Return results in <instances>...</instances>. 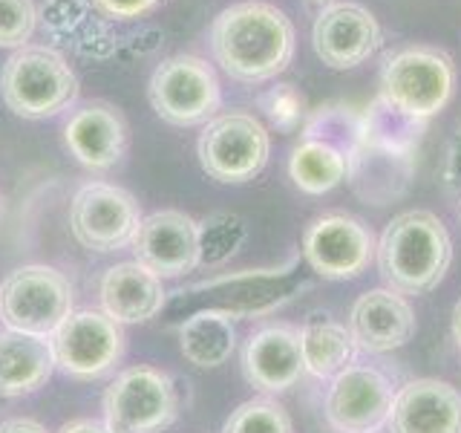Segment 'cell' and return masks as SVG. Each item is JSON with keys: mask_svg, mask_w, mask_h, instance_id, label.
<instances>
[{"mask_svg": "<svg viewBox=\"0 0 461 433\" xmlns=\"http://www.w3.org/2000/svg\"><path fill=\"white\" fill-rule=\"evenodd\" d=\"M303 139H321L349 156L364 139V113L352 107H321L303 124Z\"/></svg>", "mask_w": 461, "mask_h": 433, "instance_id": "26", "label": "cell"}, {"mask_svg": "<svg viewBox=\"0 0 461 433\" xmlns=\"http://www.w3.org/2000/svg\"><path fill=\"white\" fill-rule=\"evenodd\" d=\"M389 433H461V393L438 379H415L398 387Z\"/></svg>", "mask_w": 461, "mask_h": 433, "instance_id": "17", "label": "cell"}, {"mask_svg": "<svg viewBox=\"0 0 461 433\" xmlns=\"http://www.w3.org/2000/svg\"><path fill=\"white\" fill-rule=\"evenodd\" d=\"M300 353L306 373H312L314 379H335L340 370L352 364L357 346L349 327L338 324L329 315H312L300 327Z\"/></svg>", "mask_w": 461, "mask_h": 433, "instance_id": "22", "label": "cell"}, {"mask_svg": "<svg viewBox=\"0 0 461 433\" xmlns=\"http://www.w3.org/2000/svg\"><path fill=\"white\" fill-rule=\"evenodd\" d=\"M349 332L360 353H393L412 338L415 312L410 300L393 289H369L352 303Z\"/></svg>", "mask_w": 461, "mask_h": 433, "instance_id": "16", "label": "cell"}, {"mask_svg": "<svg viewBox=\"0 0 461 433\" xmlns=\"http://www.w3.org/2000/svg\"><path fill=\"white\" fill-rule=\"evenodd\" d=\"M237 346L234 318L220 309H202L179 327V350L191 364L211 370L230 358Z\"/></svg>", "mask_w": 461, "mask_h": 433, "instance_id": "23", "label": "cell"}, {"mask_svg": "<svg viewBox=\"0 0 461 433\" xmlns=\"http://www.w3.org/2000/svg\"><path fill=\"white\" fill-rule=\"evenodd\" d=\"M415 177V153H398L360 139L357 148L349 153V173L346 182L366 206H389L410 191Z\"/></svg>", "mask_w": 461, "mask_h": 433, "instance_id": "19", "label": "cell"}, {"mask_svg": "<svg viewBox=\"0 0 461 433\" xmlns=\"http://www.w3.org/2000/svg\"><path fill=\"white\" fill-rule=\"evenodd\" d=\"M349 173V156L321 139H300L288 156V177L303 194L321 197L335 191Z\"/></svg>", "mask_w": 461, "mask_h": 433, "instance_id": "24", "label": "cell"}, {"mask_svg": "<svg viewBox=\"0 0 461 433\" xmlns=\"http://www.w3.org/2000/svg\"><path fill=\"white\" fill-rule=\"evenodd\" d=\"M312 4H321V6H326V4H329V0H312Z\"/></svg>", "mask_w": 461, "mask_h": 433, "instance_id": "35", "label": "cell"}, {"mask_svg": "<svg viewBox=\"0 0 461 433\" xmlns=\"http://www.w3.org/2000/svg\"><path fill=\"white\" fill-rule=\"evenodd\" d=\"M38 26L35 0H0V50H23Z\"/></svg>", "mask_w": 461, "mask_h": 433, "instance_id": "29", "label": "cell"}, {"mask_svg": "<svg viewBox=\"0 0 461 433\" xmlns=\"http://www.w3.org/2000/svg\"><path fill=\"white\" fill-rule=\"evenodd\" d=\"M453 338H456L458 350H461V298L456 300V307H453Z\"/></svg>", "mask_w": 461, "mask_h": 433, "instance_id": "34", "label": "cell"}, {"mask_svg": "<svg viewBox=\"0 0 461 433\" xmlns=\"http://www.w3.org/2000/svg\"><path fill=\"white\" fill-rule=\"evenodd\" d=\"M306 373L300 353V329L268 324L251 332L242 346V375L259 393H285Z\"/></svg>", "mask_w": 461, "mask_h": 433, "instance_id": "15", "label": "cell"}, {"mask_svg": "<svg viewBox=\"0 0 461 433\" xmlns=\"http://www.w3.org/2000/svg\"><path fill=\"white\" fill-rule=\"evenodd\" d=\"M395 393V384L378 367L349 364L326 390V422L335 433H381L389 425Z\"/></svg>", "mask_w": 461, "mask_h": 433, "instance_id": "11", "label": "cell"}, {"mask_svg": "<svg viewBox=\"0 0 461 433\" xmlns=\"http://www.w3.org/2000/svg\"><path fill=\"white\" fill-rule=\"evenodd\" d=\"M375 235L352 214H323L303 231V257L326 281H352L375 257Z\"/></svg>", "mask_w": 461, "mask_h": 433, "instance_id": "12", "label": "cell"}, {"mask_svg": "<svg viewBox=\"0 0 461 433\" xmlns=\"http://www.w3.org/2000/svg\"><path fill=\"white\" fill-rule=\"evenodd\" d=\"M64 142L84 168L110 170L127 151V122L107 101H90L67 119Z\"/></svg>", "mask_w": 461, "mask_h": 433, "instance_id": "18", "label": "cell"}, {"mask_svg": "<svg viewBox=\"0 0 461 433\" xmlns=\"http://www.w3.org/2000/svg\"><path fill=\"white\" fill-rule=\"evenodd\" d=\"M444 185L456 199H461V127L453 134L444 156Z\"/></svg>", "mask_w": 461, "mask_h": 433, "instance_id": "31", "label": "cell"}, {"mask_svg": "<svg viewBox=\"0 0 461 433\" xmlns=\"http://www.w3.org/2000/svg\"><path fill=\"white\" fill-rule=\"evenodd\" d=\"M141 208L136 197L110 182H86L72 197L69 228L84 249L110 254L133 245L141 226Z\"/></svg>", "mask_w": 461, "mask_h": 433, "instance_id": "10", "label": "cell"}, {"mask_svg": "<svg viewBox=\"0 0 461 433\" xmlns=\"http://www.w3.org/2000/svg\"><path fill=\"white\" fill-rule=\"evenodd\" d=\"M55 355L50 338L26 332H0V399H21L50 382Z\"/></svg>", "mask_w": 461, "mask_h": 433, "instance_id": "21", "label": "cell"}, {"mask_svg": "<svg viewBox=\"0 0 461 433\" xmlns=\"http://www.w3.org/2000/svg\"><path fill=\"white\" fill-rule=\"evenodd\" d=\"M196 156L202 170L216 182H251L268 165L271 136L251 113H222L202 127Z\"/></svg>", "mask_w": 461, "mask_h": 433, "instance_id": "7", "label": "cell"}, {"mask_svg": "<svg viewBox=\"0 0 461 433\" xmlns=\"http://www.w3.org/2000/svg\"><path fill=\"white\" fill-rule=\"evenodd\" d=\"M297 47L292 18L266 0H242L211 23V52L230 78L263 84L288 69Z\"/></svg>", "mask_w": 461, "mask_h": 433, "instance_id": "1", "label": "cell"}, {"mask_svg": "<svg viewBox=\"0 0 461 433\" xmlns=\"http://www.w3.org/2000/svg\"><path fill=\"white\" fill-rule=\"evenodd\" d=\"M384 29L357 0H329L312 26L314 55L331 69H355L381 50Z\"/></svg>", "mask_w": 461, "mask_h": 433, "instance_id": "13", "label": "cell"}, {"mask_svg": "<svg viewBox=\"0 0 461 433\" xmlns=\"http://www.w3.org/2000/svg\"><path fill=\"white\" fill-rule=\"evenodd\" d=\"M259 110L280 134H294L306 122V98L294 84H277L259 96Z\"/></svg>", "mask_w": 461, "mask_h": 433, "instance_id": "28", "label": "cell"}, {"mask_svg": "<svg viewBox=\"0 0 461 433\" xmlns=\"http://www.w3.org/2000/svg\"><path fill=\"white\" fill-rule=\"evenodd\" d=\"M0 433H50L35 419H9V422L0 425Z\"/></svg>", "mask_w": 461, "mask_h": 433, "instance_id": "33", "label": "cell"}, {"mask_svg": "<svg viewBox=\"0 0 461 433\" xmlns=\"http://www.w3.org/2000/svg\"><path fill=\"white\" fill-rule=\"evenodd\" d=\"M179 416V393L167 373L127 367L104 393V425L113 433H162Z\"/></svg>", "mask_w": 461, "mask_h": 433, "instance_id": "8", "label": "cell"}, {"mask_svg": "<svg viewBox=\"0 0 461 433\" xmlns=\"http://www.w3.org/2000/svg\"><path fill=\"white\" fill-rule=\"evenodd\" d=\"M58 433H113L104 422H95V419H72Z\"/></svg>", "mask_w": 461, "mask_h": 433, "instance_id": "32", "label": "cell"}, {"mask_svg": "<svg viewBox=\"0 0 461 433\" xmlns=\"http://www.w3.org/2000/svg\"><path fill=\"white\" fill-rule=\"evenodd\" d=\"M222 433H294V425L280 401L257 396L242 401L237 410H230Z\"/></svg>", "mask_w": 461, "mask_h": 433, "instance_id": "27", "label": "cell"}, {"mask_svg": "<svg viewBox=\"0 0 461 433\" xmlns=\"http://www.w3.org/2000/svg\"><path fill=\"white\" fill-rule=\"evenodd\" d=\"M0 214H4V199H0Z\"/></svg>", "mask_w": 461, "mask_h": 433, "instance_id": "36", "label": "cell"}, {"mask_svg": "<svg viewBox=\"0 0 461 433\" xmlns=\"http://www.w3.org/2000/svg\"><path fill=\"white\" fill-rule=\"evenodd\" d=\"M458 206H461V199H458Z\"/></svg>", "mask_w": 461, "mask_h": 433, "instance_id": "37", "label": "cell"}, {"mask_svg": "<svg viewBox=\"0 0 461 433\" xmlns=\"http://www.w3.org/2000/svg\"><path fill=\"white\" fill-rule=\"evenodd\" d=\"M0 98L21 119L43 122L64 113L78 98V78L61 52L26 43L4 64Z\"/></svg>", "mask_w": 461, "mask_h": 433, "instance_id": "3", "label": "cell"}, {"mask_svg": "<svg viewBox=\"0 0 461 433\" xmlns=\"http://www.w3.org/2000/svg\"><path fill=\"white\" fill-rule=\"evenodd\" d=\"M150 107L173 127L208 124L222 107V87L205 58L179 52L153 69L148 84Z\"/></svg>", "mask_w": 461, "mask_h": 433, "instance_id": "5", "label": "cell"}, {"mask_svg": "<svg viewBox=\"0 0 461 433\" xmlns=\"http://www.w3.org/2000/svg\"><path fill=\"white\" fill-rule=\"evenodd\" d=\"M456 90L453 58L436 47H403L381 67V98L412 119L429 122L450 105Z\"/></svg>", "mask_w": 461, "mask_h": 433, "instance_id": "4", "label": "cell"}, {"mask_svg": "<svg viewBox=\"0 0 461 433\" xmlns=\"http://www.w3.org/2000/svg\"><path fill=\"white\" fill-rule=\"evenodd\" d=\"M72 315V283L52 266H21L0 283V321L6 329L52 338Z\"/></svg>", "mask_w": 461, "mask_h": 433, "instance_id": "6", "label": "cell"}, {"mask_svg": "<svg viewBox=\"0 0 461 433\" xmlns=\"http://www.w3.org/2000/svg\"><path fill=\"white\" fill-rule=\"evenodd\" d=\"M165 307L162 278L153 274L139 260H127L107 269L101 278V312L119 324H144Z\"/></svg>", "mask_w": 461, "mask_h": 433, "instance_id": "20", "label": "cell"}, {"mask_svg": "<svg viewBox=\"0 0 461 433\" xmlns=\"http://www.w3.org/2000/svg\"><path fill=\"white\" fill-rule=\"evenodd\" d=\"M427 130V122L401 113L381 96L364 110V139L398 153H418V144Z\"/></svg>", "mask_w": 461, "mask_h": 433, "instance_id": "25", "label": "cell"}, {"mask_svg": "<svg viewBox=\"0 0 461 433\" xmlns=\"http://www.w3.org/2000/svg\"><path fill=\"white\" fill-rule=\"evenodd\" d=\"M381 278L398 295H427L453 263V240L438 214L410 208L386 223L375 245Z\"/></svg>", "mask_w": 461, "mask_h": 433, "instance_id": "2", "label": "cell"}, {"mask_svg": "<svg viewBox=\"0 0 461 433\" xmlns=\"http://www.w3.org/2000/svg\"><path fill=\"white\" fill-rule=\"evenodd\" d=\"M133 252L141 266H148L158 278H182L202 263V228L191 214L165 208L144 216Z\"/></svg>", "mask_w": 461, "mask_h": 433, "instance_id": "14", "label": "cell"}, {"mask_svg": "<svg viewBox=\"0 0 461 433\" xmlns=\"http://www.w3.org/2000/svg\"><path fill=\"white\" fill-rule=\"evenodd\" d=\"M90 4L113 21H136L153 12L162 0H90Z\"/></svg>", "mask_w": 461, "mask_h": 433, "instance_id": "30", "label": "cell"}, {"mask_svg": "<svg viewBox=\"0 0 461 433\" xmlns=\"http://www.w3.org/2000/svg\"><path fill=\"white\" fill-rule=\"evenodd\" d=\"M55 367L72 379L93 382L110 375L124 355V329L107 312L78 309L52 332Z\"/></svg>", "mask_w": 461, "mask_h": 433, "instance_id": "9", "label": "cell"}]
</instances>
